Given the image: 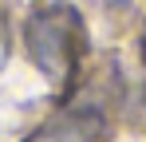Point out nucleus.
I'll list each match as a JSON object with an SVG mask.
<instances>
[{"label":"nucleus","instance_id":"nucleus-1","mask_svg":"<svg viewBox=\"0 0 146 142\" xmlns=\"http://www.w3.org/2000/svg\"><path fill=\"white\" fill-rule=\"evenodd\" d=\"M28 40V55L32 63L40 67V75L55 83V87H67L75 79V67L83 59V47H87V32L83 20L71 4H48L40 8L24 28Z\"/></svg>","mask_w":146,"mask_h":142},{"label":"nucleus","instance_id":"nucleus-2","mask_svg":"<svg viewBox=\"0 0 146 142\" xmlns=\"http://www.w3.org/2000/svg\"><path fill=\"white\" fill-rule=\"evenodd\" d=\"M107 130V118L99 107H67L36 126L24 142H99Z\"/></svg>","mask_w":146,"mask_h":142},{"label":"nucleus","instance_id":"nucleus-3","mask_svg":"<svg viewBox=\"0 0 146 142\" xmlns=\"http://www.w3.org/2000/svg\"><path fill=\"white\" fill-rule=\"evenodd\" d=\"M107 4H115V8H122V4H130V0H107Z\"/></svg>","mask_w":146,"mask_h":142}]
</instances>
